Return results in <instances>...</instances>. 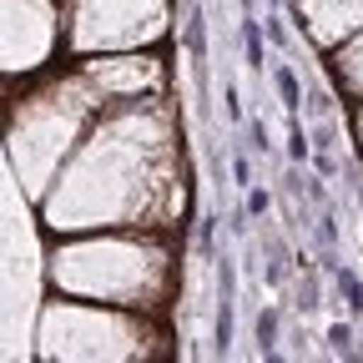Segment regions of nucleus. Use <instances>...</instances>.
<instances>
[{"label": "nucleus", "mask_w": 363, "mask_h": 363, "mask_svg": "<svg viewBox=\"0 0 363 363\" xmlns=\"http://www.w3.org/2000/svg\"><path fill=\"white\" fill-rule=\"evenodd\" d=\"M167 136L142 101H111L66 157L61 177L40 197L45 227L96 233V227H162L177 207L167 167Z\"/></svg>", "instance_id": "f257e3e1"}, {"label": "nucleus", "mask_w": 363, "mask_h": 363, "mask_svg": "<svg viewBox=\"0 0 363 363\" xmlns=\"http://www.w3.org/2000/svg\"><path fill=\"white\" fill-rule=\"evenodd\" d=\"M51 283L66 298L116 303V308H131V313H157L167 288H172V252L152 227H142V233L106 227L101 238H76V242L56 247Z\"/></svg>", "instance_id": "f03ea898"}, {"label": "nucleus", "mask_w": 363, "mask_h": 363, "mask_svg": "<svg viewBox=\"0 0 363 363\" xmlns=\"http://www.w3.org/2000/svg\"><path fill=\"white\" fill-rule=\"evenodd\" d=\"M111 101L101 96L96 86H91L76 66L56 81H45L35 96H26L16 111H11V162L26 182V192L40 202L51 192V182L61 177L66 157L76 152L81 131L96 121Z\"/></svg>", "instance_id": "7ed1b4c3"}, {"label": "nucleus", "mask_w": 363, "mask_h": 363, "mask_svg": "<svg viewBox=\"0 0 363 363\" xmlns=\"http://www.w3.org/2000/svg\"><path fill=\"white\" fill-rule=\"evenodd\" d=\"M152 343L147 323L116 303H45L40 353L45 358H142Z\"/></svg>", "instance_id": "20e7f679"}, {"label": "nucleus", "mask_w": 363, "mask_h": 363, "mask_svg": "<svg viewBox=\"0 0 363 363\" xmlns=\"http://www.w3.org/2000/svg\"><path fill=\"white\" fill-rule=\"evenodd\" d=\"M172 26L167 0H66V51H152Z\"/></svg>", "instance_id": "39448f33"}, {"label": "nucleus", "mask_w": 363, "mask_h": 363, "mask_svg": "<svg viewBox=\"0 0 363 363\" xmlns=\"http://www.w3.org/2000/svg\"><path fill=\"white\" fill-rule=\"evenodd\" d=\"M66 51V11L56 0H0V76H35Z\"/></svg>", "instance_id": "423d86ee"}, {"label": "nucleus", "mask_w": 363, "mask_h": 363, "mask_svg": "<svg viewBox=\"0 0 363 363\" xmlns=\"http://www.w3.org/2000/svg\"><path fill=\"white\" fill-rule=\"evenodd\" d=\"M76 71L101 91L106 101H142L162 86V61L152 51H101L76 56Z\"/></svg>", "instance_id": "0eeeda50"}, {"label": "nucleus", "mask_w": 363, "mask_h": 363, "mask_svg": "<svg viewBox=\"0 0 363 363\" xmlns=\"http://www.w3.org/2000/svg\"><path fill=\"white\" fill-rule=\"evenodd\" d=\"M303 16L318 45H338L343 35L363 30V0H303Z\"/></svg>", "instance_id": "6e6552de"}, {"label": "nucleus", "mask_w": 363, "mask_h": 363, "mask_svg": "<svg viewBox=\"0 0 363 363\" xmlns=\"http://www.w3.org/2000/svg\"><path fill=\"white\" fill-rule=\"evenodd\" d=\"M333 71H338V86L348 91V96L363 101V30H353L333 51Z\"/></svg>", "instance_id": "1a4fd4ad"}, {"label": "nucleus", "mask_w": 363, "mask_h": 363, "mask_svg": "<svg viewBox=\"0 0 363 363\" xmlns=\"http://www.w3.org/2000/svg\"><path fill=\"white\" fill-rule=\"evenodd\" d=\"M353 121H358V142H363V106H358V116H353Z\"/></svg>", "instance_id": "9d476101"}]
</instances>
